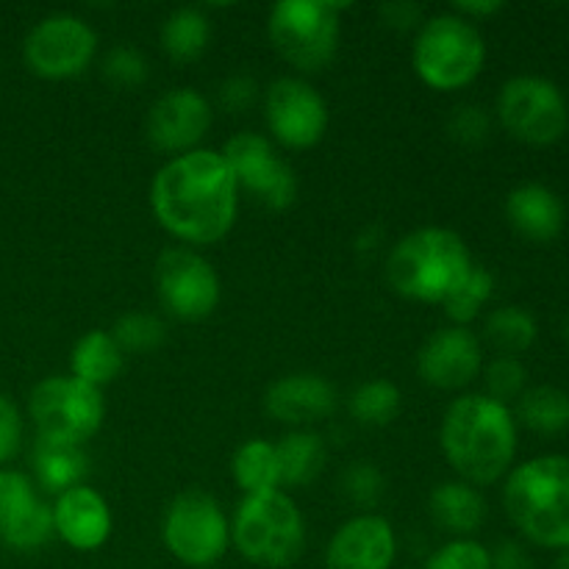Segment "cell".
<instances>
[{"label": "cell", "instance_id": "d4e9b609", "mask_svg": "<svg viewBox=\"0 0 569 569\" xmlns=\"http://www.w3.org/2000/svg\"><path fill=\"white\" fill-rule=\"evenodd\" d=\"M278 476L283 487H303L320 476L326 465V445L311 431H292L276 445Z\"/></svg>", "mask_w": 569, "mask_h": 569}, {"label": "cell", "instance_id": "7a4b0ae2", "mask_svg": "<svg viewBox=\"0 0 569 569\" xmlns=\"http://www.w3.org/2000/svg\"><path fill=\"white\" fill-rule=\"evenodd\" d=\"M439 442L465 483L489 487L509 472L517 456L515 415L487 395H465L445 411Z\"/></svg>", "mask_w": 569, "mask_h": 569}, {"label": "cell", "instance_id": "9a60e30c", "mask_svg": "<svg viewBox=\"0 0 569 569\" xmlns=\"http://www.w3.org/2000/svg\"><path fill=\"white\" fill-rule=\"evenodd\" d=\"M53 511L39 500L28 476L0 470V539L14 550H39L53 537Z\"/></svg>", "mask_w": 569, "mask_h": 569}, {"label": "cell", "instance_id": "d6986e66", "mask_svg": "<svg viewBox=\"0 0 569 569\" xmlns=\"http://www.w3.org/2000/svg\"><path fill=\"white\" fill-rule=\"evenodd\" d=\"M53 531L76 550H98L111 533L109 503L89 487H72L59 495L53 509Z\"/></svg>", "mask_w": 569, "mask_h": 569}, {"label": "cell", "instance_id": "8fae6325", "mask_svg": "<svg viewBox=\"0 0 569 569\" xmlns=\"http://www.w3.org/2000/svg\"><path fill=\"white\" fill-rule=\"evenodd\" d=\"M220 156L226 159L237 187H242L244 192H250L270 209H289L292 200L298 198V178H295L292 167L278 159L272 144L259 133H237L228 139Z\"/></svg>", "mask_w": 569, "mask_h": 569}, {"label": "cell", "instance_id": "ee69618b", "mask_svg": "<svg viewBox=\"0 0 569 569\" xmlns=\"http://www.w3.org/2000/svg\"><path fill=\"white\" fill-rule=\"evenodd\" d=\"M565 339H567V345H569V315H567V320H565Z\"/></svg>", "mask_w": 569, "mask_h": 569}, {"label": "cell", "instance_id": "cb8c5ba5", "mask_svg": "<svg viewBox=\"0 0 569 569\" xmlns=\"http://www.w3.org/2000/svg\"><path fill=\"white\" fill-rule=\"evenodd\" d=\"M72 378L100 389L114 381L122 370V350L106 331H89L72 348Z\"/></svg>", "mask_w": 569, "mask_h": 569}, {"label": "cell", "instance_id": "277c9868", "mask_svg": "<svg viewBox=\"0 0 569 569\" xmlns=\"http://www.w3.org/2000/svg\"><path fill=\"white\" fill-rule=\"evenodd\" d=\"M465 239L448 228H420L400 239L387 259V281L420 303H445L472 272Z\"/></svg>", "mask_w": 569, "mask_h": 569}, {"label": "cell", "instance_id": "30bf717a", "mask_svg": "<svg viewBox=\"0 0 569 569\" xmlns=\"http://www.w3.org/2000/svg\"><path fill=\"white\" fill-rule=\"evenodd\" d=\"M498 117L520 142L553 144L567 133L569 106L550 78L515 76L500 87Z\"/></svg>", "mask_w": 569, "mask_h": 569}, {"label": "cell", "instance_id": "f35d334b", "mask_svg": "<svg viewBox=\"0 0 569 569\" xmlns=\"http://www.w3.org/2000/svg\"><path fill=\"white\" fill-rule=\"evenodd\" d=\"M259 98V87L250 76H231L220 87V103L228 111H244Z\"/></svg>", "mask_w": 569, "mask_h": 569}, {"label": "cell", "instance_id": "7bdbcfd3", "mask_svg": "<svg viewBox=\"0 0 569 569\" xmlns=\"http://www.w3.org/2000/svg\"><path fill=\"white\" fill-rule=\"evenodd\" d=\"M553 569H569V548L559 550V556H556L553 561Z\"/></svg>", "mask_w": 569, "mask_h": 569}, {"label": "cell", "instance_id": "4dcf8cb0", "mask_svg": "<svg viewBox=\"0 0 569 569\" xmlns=\"http://www.w3.org/2000/svg\"><path fill=\"white\" fill-rule=\"evenodd\" d=\"M492 289H495V278L492 272L487 270V267H472V272L467 276V281L461 283L459 289H456L453 295H450L448 300H445V311H448L450 320L456 322V326L465 328L467 322L476 320L478 311L487 306V300L492 298Z\"/></svg>", "mask_w": 569, "mask_h": 569}, {"label": "cell", "instance_id": "83f0119b", "mask_svg": "<svg viewBox=\"0 0 569 569\" xmlns=\"http://www.w3.org/2000/svg\"><path fill=\"white\" fill-rule=\"evenodd\" d=\"M211 28L209 17L200 9H178L172 11L164 20L161 28V44H164V53L176 61H194L203 56L206 44H209Z\"/></svg>", "mask_w": 569, "mask_h": 569}, {"label": "cell", "instance_id": "d6a6232c", "mask_svg": "<svg viewBox=\"0 0 569 569\" xmlns=\"http://www.w3.org/2000/svg\"><path fill=\"white\" fill-rule=\"evenodd\" d=\"M526 383L528 372L515 356H498L487 367V398L498 400V403L509 406L511 400H520L522 392H526Z\"/></svg>", "mask_w": 569, "mask_h": 569}, {"label": "cell", "instance_id": "8d00e7d4", "mask_svg": "<svg viewBox=\"0 0 569 569\" xmlns=\"http://www.w3.org/2000/svg\"><path fill=\"white\" fill-rule=\"evenodd\" d=\"M489 128H492V122H489L487 111H483L481 106H472V103L459 106V109L450 114V122H448L450 137L461 144L487 142Z\"/></svg>", "mask_w": 569, "mask_h": 569}, {"label": "cell", "instance_id": "b9f144b4", "mask_svg": "<svg viewBox=\"0 0 569 569\" xmlns=\"http://www.w3.org/2000/svg\"><path fill=\"white\" fill-rule=\"evenodd\" d=\"M503 9L500 0H459L456 3V14L470 20V17H489V14H498Z\"/></svg>", "mask_w": 569, "mask_h": 569}, {"label": "cell", "instance_id": "5bb4252c", "mask_svg": "<svg viewBox=\"0 0 569 569\" xmlns=\"http://www.w3.org/2000/svg\"><path fill=\"white\" fill-rule=\"evenodd\" d=\"M264 109L270 131L287 148H311L320 142L328 128L326 100L300 78H278L267 89Z\"/></svg>", "mask_w": 569, "mask_h": 569}, {"label": "cell", "instance_id": "603a6c76", "mask_svg": "<svg viewBox=\"0 0 569 569\" xmlns=\"http://www.w3.org/2000/svg\"><path fill=\"white\" fill-rule=\"evenodd\" d=\"M89 470V459L78 445L48 442L37 439L33 448V476L44 492H67L72 487H81L83 476Z\"/></svg>", "mask_w": 569, "mask_h": 569}, {"label": "cell", "instance_id": "52a82bcc", "mask_svg": "<svg viewBox=\"0 0 569 569\" xmlns=\"http://www.w3.org/2000/svg\"><path fill=\"white\" fill-rule=\"evenodd\" d=\"M339 3L281 0L270 11V39L283 61L303 72L331 64L339 48Z\"/></svg>", "mask_w": 569, "mask_h": 569}, {"label": "cell", "instance_id": "f1b7e54d", "mask_svg": "<svg viewBox=\"0 0 569 569\" xmlns=\"http://www.w3.org/2000/svg\"><path fill=\"white\" fill-rule=\"evenodd\" d=\"M537 320L522 306H500L487 317V339L500 356H520L537 342Z\"/></svg>", "mask_w": 569, "mask_h": 569}, {"label": "cell", "instance_id": "60d3db41", "mask_svg": "<svg viewBox=\"0 0 569 569\" xmlns=\"http://www.w3.org/2000/svg\"><path fill=\"white\" fill-rule=\"evenodd\" d=\"M381 17L389 28H398V31H409V28L422 26V9L417 3H398L395 0V3L383 6Z\"/></svg>", "mask_w": 569, "mask_h": 569}, {"label": "cell", "instance_id": "3957f363", "mask_svg": "<svg viewBox=\"0 0 569 569\" xmlns=\"http://www.w3.org/2000/svg\"><path fill=\"white\" fill-rule=\"evenodd\" d=\"M503 506L517 531L539 548H569V456H539L509 472Z\"/></svg>", "mask_w": 569, "mask_h": 569}, {"label": "cell", "instance_id": "1f68e13d", "mask_svg": "<svg viewBox=\"0 0 569 569\" xmlns=\"http://www.w3.org/2000/svg\"><path fill=\"white\" fill-rule=\"evenodd\" d=\"M114 342L120 345V350H131V353H148L156 350L164 342V326H161L159 317L144 315V311H131V315L120 317L111 331Z\"/></svg>", "mask_w": 569, "mask_h": 569}, {"label": "cell", "instance_id": "8992f818", "mask_svg": "<svg viewBox=\"0 0 569 569\" xmlns=\"http://www.w3.org/2000/svg\"><path fill=\"white\" fill-rule=\"evenodd\" d=\"M487 44L476 22L459 14H439L422 22L415 39V70L428 87L453 92L478 78Z\"/></svg>", "mask_w": 569, "mask_h": 569}, {"label": "cell", "instance_id": "ffe728a7", "mask_svg": "<svg viewBox=\"0 0 569 569\" xmlns=\"http://www.w3.org/2000/svg\"><path fill=\"white\" fill-rule=\"evenodd\" d=\"M267 415L287 426H303L317 422L337 409V392L326 378L315 372H295V376L278 378L264 395Z\"/></svg>", "mask_w": 569, "mask_h": 569}, {"label": "cell", "instance_id": "4fadbf2b", "mask_svg": "<svg viewBox=\"0 0 569 569\" xmlns=\"http://www.w3.org/2000/svg\"><path fill=\"white\" fill-rule=\"evenodd\" d=\"M98 39L83 20L72 14H50L31 28L22 53L31 72L42 78H72L92 61Z\"/></svg>", "mask_w": 569, "mask_h": 569}, {"label": "cell", "instance_id": "7402d4cb", "mask_svg": "<svg viewBox=\"0 0 569 569\" xmlns=\"http://www.w3.org/2000/svg\"><path fill=\"white\" fill-rule=\"evenodd\" d=\"M431 517L442 531L467 539L487 520V500L465 481H448L431 492Z\"/></svg>", "mask_w": 569, "mask_h": 569}, {"label": "cell", "instance_id": "74e56055", "mask_svg": "<svg viewBox=\"0 0 569 569\" xmlns=\"http://www.w3.org/2000/svg\"><path fill=\"white\" fill-rule=\"evenodd\" d=\"M22 420L17 406L6 395H0V465L9 461L20 450Z\"/></svg>", "mask_w": 569, "mask_h": 569}, {"label": "cell", "instance_id": "e0dca14e", "mask_svg": "<svg viewBox=\"0 0 569 569\" xmlns=\"http://www.w3.org/2000/svg\"><path fill=\"white\" fill-rule=\"evenodd\" d=\"M481 342L467 328L453 326L431 333L417 356L422 381L437 389H461L481 372Z\"/></svg>", "mask_w": 569, "mask_h": 569}, {"label": "cell", "instance_id": "4316f807", "mask_svg": "<svg viewBox=\"0 0 569 569\" xmlns=\"http://www.w3.org/2000/svg\"><path fill=\"white\" fill-rule=\"evenodd\" d=\"M233 481L244 495H264L276 492L281 487V476H278V456L276 445L264 442V439H250L233 456Z\"/></svg>", "mask_w": 569, "mask_h": 569}, {"label": "cell", "instance_id": "9c48e42d", "mask_svg": "<svg viewBox=\"0 0 569 569\" xmlns=\"http://www.w3.org/2000/svg\"><path fill=\"white\" fill-rule=\"evenodd\" d=\"M161 537H164L167 550L181 565L206 569L226 556L231 528L211 495L189 489L178 495L167 509Z\"/></svg>", "mask_w": 569, "mask_h": 569}, {"label": "cell", "instance_id": "e575fe53", "mask_svg": "<svg viewBox=\"0 0 569 569\" xmlns=\"http://www.w3.org/2000/svg\"><path fill=\"white\" fill-rule=\"evenodd\" d=\"M426 569H492V556L476 539H453L426 561Z\"/></svg>", "mask_w": 569, "mask_h": 569}, {"label": "cell", "instance_id": "ac0fdd59", "mask_svg": "<svg viewBox=\"0 0 569 569\" xmlns=\"http://www.w3.org/2000/svg\"><path fill=\"white\" fill-rule=\"evenodd\" d=\"M398 542L383 517L359 515L339 526L326 550L328 569H392Z\"/></svg>", "mask_w": 569, "mask_h": 569}, {"label": "cell", "instance_id": "484cf974", "mask_svg": "<svg viewBox=\"0 0 569 569\" xmlns=\"http://www.w3.org/2000/svg\"><path fill=\"white\" fill-rule=\"evenodd\" d=\"M517 417L526 428L542 437H559L569 431V392L559 387H533L517 400Z\"/></svg>", "mask_w": 569, "mask_h": 569}, {"label": "cell", "instance_id": "f546056e", "mask_svg": "<svg viewBox=\"0 0 569 569\" xmlns=\"http://www.w3.org/2000/svg\"><path fill=\"white\" fill-rule=\"evenodd\" d=\"M350 411L365 426H387L400 411V389L389 381H367L350 398Z\"/></svg>", "mask_w": 569, "mask_h": 569}, {"label": "cell", "instance_id": "836d02e7", "mask_svg": "<svg viewBox=\"0 0 569 569\" xmlns=\"http://www.w3.org/2000/svg\"><path fill=\"white\" fill-rule=\"evenodd\" d=\"M103 78L120 89H133L148 78V61L137 48L117 44L103 59Z\"/></svg>", "mask_w": 569, "mask_h": 569}, {"label": "cell", "instance_id": "2e32d148", "mask_svg": "<svg viewBox=\"0 0 569 569\" xmlns=\"http://www.w3.org/2000/svg\"><path fill=\"white\" fill-rule=\"evenodd\" d=\"M211 126V106L194 89L161 94L148 114V139L164 153H189Z\"/></svg>", "mask_w": 569, "mask_h": 569}, {"label": "cell", "instance_id": "ba28073f", "mask_svg": "<svg viewBox=\"0 0 569 569\" xmlns=\"http://www.w3.org/2000/svg\"><path fill=\"white\" fill-rule=\"evenodd\" d=\"M28 411L39 439L81 448L89 437L98 433L106 406L100 389L72 376H50L33 387Z\"/></svg>", "mask_w": 569, "mask_h": 569}, {"label": "cell", "instance_id": "7c38bea8", "mask_svg": "<svg viewBox=\"0 0 569 569\" xmlns=\"http://www.w3.org/2000/svg\"><path fill=\"white\" fill-rule=\"evenodd\" d=\"M159 300L178 320H203L220 303V278L194 250L170 248L156 261Z\"/></svg>", "mask_w": 569, "mask_h": 569}, {"label": "cell", "instance_id": "d590c367", "mask_svg": "<svg viewBox=\"0 0 569 569\" xmlns=\"http://www.w3.org/2000/svg\"><path fill=\"white\" fill-rule=\"evenodd\" d=\"M342 492L350 503L361 506V509H372L378 506V500L383 498V476L376 465H350L342 472Z\"/></svg>", "mask_w": 569, "mask_h": 569}, {"label": "cell", "instance_id": "44dd1931", "mask_svg": "<svg viewBox=\"0 0 569 569\" xmlns=\"http://www.w3.org/2000/svg\"><path fill=\"white\" fill-rule=\"evenodd\" d=\"M506 217L520 237L531 242H550L561 233L567 220L565 203L545 183H522L506 198Z\"/></svg>", "mask_w": 569, "mask_h": 569}, {"label": "cell", "instance_id": "6da1fadb", "mask_svg": "<svg viewBox=\"0 0 569 569\" xmlns=\"http://www.w3.org/2000/svg\"><path fill=\"white\" fill-rule=\"evenodd\" d=\"M237 181L214 150H189L167 161L150 187V206L164 231L189 244L220 242L237 220Z\"/></svg>", "mask_w": 569, "mask_h": 569}, {"label": "cell", "instance_id": "5b68a950", "mask_svg": "<svg viewBox=\"0 0 569 569\" xmlns=\"http://www.w3.org/2000/svg\"><path fill=\"white\" fill-rule=\"evenodd\" d=\"M231 539L250 565L283 569L295 565L303 550V517L295 500L278 489L264 495H244L237 509Z\"/></svg>", "mask_w": 569, "mask_h": 569}, {"label": "cell", "instance_id": "ab89813d", "mask_svg": "<svg viewBox=\"0 0 569 569\" xmlns=\"http://www.w3.org/2000/svg\"><path fill=\"white\" fill-rule=\"evenodd\" d=\"M489 556H492V569H533L531 553L515 539L500 542L498 548L489 550Z\"/></svg>", "mask_w": 569, "mask_h": 569}]
</instances>
